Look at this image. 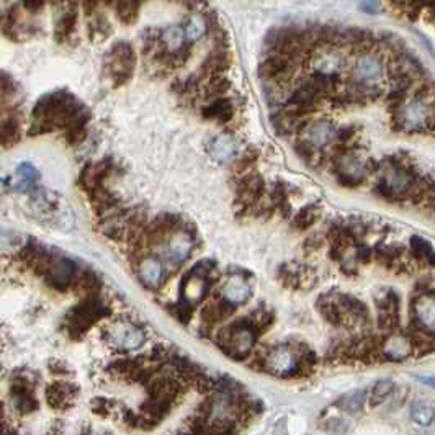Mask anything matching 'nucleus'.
<instances>
[{
	"instance_id": "21",
	"label": "nucleus",
	"mask_w": 435,
	"mask_h": 435,
	"mask_svg": "<svg viewBox=\"0 0 435 435\" xmlns=\"http://www.w3.org/2000/svg\"><path fill=\"white\" fill-rule=\"evenodd\" d=\"M184 38L185 31L180 27H170L161 35V41L164 43L165 50L169 54H175L184 50Z\"/></svg>"
},
{
	"instance_id": "12",
	"label": "nucleus",
	"mask_w": 435,
	"mask_h": 435,
	"mask_svg": "<svg viewBox=\"0 0 435 435\" xmlns=\"http://www.w3.org/2000/svg\"><path fill=\"white\" fill-rule=\"evenodd\" d=\"M316 306H318L319 313H321V316L326 319L329 324H332V326L342 327L348 324L346 314H344L341 306L337 304V300L332 298L331 293L319 296Z\"/></svg>"
},
{
	"instance_id": "19",
	"label": "nucleus",
	"mask_w": 435,
	"mask_h": 435,
	"mask_svg": "<svg viewBox=\"0 0 435 435\" xmlns=\"http://www.w3.org/2000/svg\"><path fill=\"white\" fill-rule=\"evenodd\" d=\"M409 251L414 260L422 262L430 267H435V251L425 239L419 236H413L409 242Z\"/></svg>"
},
{
	"instance_id": "38",
	"label": "nucleus",
	"mask_w": 435,
	"mask_h": 435,
	"mask_svg": "<svg viewBox=\"0 0 435 435\" xmlns=\"http://www.w3.org/2000/svg\"><path fill=\"white\" fill-rule=\"evenodd\" d=\"M419 380H420V383L427 385L432 390H435V378L434 376H419Z\"/></svg>"
},
{
	"instance_id": "3",
	"label": "nucleus",
	"mask_w": 435,
	"mask_h": 435,
	"mask_svg": "<svg viewBox=\"0 0 435 435\" xmlns=\"http://www.w3.org/2000/svg\"><path fill=\"white\" fill-rule=\"evenodd\" d=\"M432 115L429 112V105L424 100H414L406 103L395 112V123L399 131L418 133L427 130Z\"/></svg>"
},
{
	"instance_id": "1",
	"label": "nucleus",
	"mask_w": 435,
	"mask_h": 435,
	"mask_svg": "<svg viewBox=\"0 0 435 435\" xmlns=\"http://www.w3.org/2000/svg\"><path fill=\"white\" fill-rule=\"evenodd\" d=\"M272 375L280 378H298L300 376V360L293 344L285 342L280 346L267 348L265 352V368Z\"/></svg>"
},
{
	"instance_id": "29",
	"label": "nucleus",
	"mask_w": 435,
	"mask_h": 435,
	"mask_svg": "<svg viewBox=\"0 0 435 435\" xmlns=\"http://www.w3.org/2000/svg\"><path fill=\"white\" fill-rule=\"evenodd\" d=\"M138 8H140V3L136 2H121L118 3V17L119 20L124 23H131L136 20L138 17Z\"/></svg>"
},
{
	"instance_id": "8",
	"label": "nucleus",
	"mask_w": 435,
	"mask_h": 435,
	"mask_svg": "<svg viewBox=\"0 0 435 435\" xmlns=\"http://www.w3.org/2000/svg\"><path fill=\"white\" fill-rule=\"evenodd\" d=\"M192 249H193L192 234L177 231L167 239L165 259L172 262V264L179 265L182 262L186 260V257L190 256Z\"/></svg>"
},
{
	"instance_id": "7",
	"label": "nucleus",
	"mask_w": 435,
	"mask_h": 435,
	"mask_svg": "<svg viewBox=\"0 0 435 435\" xmlns=\"http://www.w3.org/2000/svg\"><path fill=\"white\" fill-rule=\"evenodd\" d=\"M110 68H112L115 80L121 79L124 82L131 75V71L135 68V52L133 47L128 43H118L113 46L112 52H110Z\"/></svg>"
},
{
	"instance_id": "26",
	"label": "nucleus",
	"mask_w": 435,
	"mask_h": 435,
	"mask_svg": "<svg viewBox=\"0 0 435 435\" xmlns=\"http://www.w3.org/2000/svg\"><path fill=\"white\" fill-rule=\"evenodd\" d=\"M207 30H208L207 20H205L202 15H193L185 28V36L189 38L190 41H197L207 33Z\"/></svg>"
},
{
	"instance_id": "23",
	"label": "nucleus",
	"mask_w": 435,
	"mask_h": 435,
	"mask_svg": "<svg viewBox=\"0 0 435 435\" xmlns=\"http://www.w3.org/2000/svg\"><path fill=\"white\" fill-rule=\"evenodd\" d=\"M367 396H368L367 391H363V390L353 391V393H348L346 396H342V398L337 401V406L348 414H357L363 409V404H365Z\"/></svg>"
},
{
	"instance_id": "35",
	"label": "nucleus",
	"mask_w": 435,
	"mask_h": 435,
	"mask_svg": "<svg viewBox=\"0 0 435 435\" xmlns=\"http://www.w3.org/2000/svg\"><path fill=\"white\" fill-rule=\"evenodd\" d=\"M323 246V239L318 237V236H311L306 239V242L303 244V249L304 251H318L319 247Z\"/></svg>"
},
{
	"instance_id": "5",
	"label": "nucleus",
	"mask_w": 435,
	"mask_h": 435,
	"mask_svg": "<svg viewBox=\"0 0 435 435\" xmlns=\"http://www.w3.org/2000/svg\"><path fill=\"white\" fill-rule=\"evenodd\" d=\"M79 398V388L71 381H56L46 388V401L54 411L74 408Z\"/></svg>"
},
{
	"instance_id": "28",
	"label": "nucleus",
	"mask_w": 435,
	"mask_h": 435,
	"mask_svg": "<svg viewBox=\"0 0 435 435\" xmlns=\"http://www.w3.org/2000/svg\"><path fill=\"white\" fill-rule=\"evenodd\" d=\"M18 138V123L15 118H8L0 124V145H13Z\"/></svg>"
},
{
	"instance_id": "10",
	"label": "nucleus",
	"mask_w": 435,
	"mask_h": 435,
	"mask_svg": "<svg viewBox=\"0 0 435 435\" xmlns=\"http://www.w3.org/2000/svg\"><path fill=\"white\" fill-rule=\"evenodd\" d=\"M336 133L337 130L329 119H318V121L308 124L304 141H308L311 146L319 149V147L326 146L336 140Z\"/></svg>"
},
{
	"instance_id": "4",
	"label": "nucleus",
	"mask_w": 435,
	"mask_h": 435,
	"mask_svg": "<svg viewBox=\"0 0 435 435\" xmlns=\"http://www.w3.org/2000/svg\"><path fill=\"white\" fill-rule=\"evenodd\" d=\"M105 337H107L110 346L123 352L136 351L145 342V332L131 323L113 324L107 329Z\"/></svg>"
},
{
	"instance_id": "6",
	"label": "nucleus",
	"mask_w": 435,
	"mask_h": 435,
	"mask_svg": "<svg viewBox=\"0 0 435 435\" xmlns=\"http://www.w3.org/2000/svg\"><path fill=\"white\" fill-rule=\"evenodd\" d=\"M381 360L401 362L413 355V344H411L408 334L391 332L388 337L381 339Z\"/></svg>"
},
{
	"instance_id": "11",
	"label": "nucleus",
	"mask_w": 435,
	"mask_h": 435,
	"mask_svg": "<svg viewBox=\"0 0 435 435\" xmlns=\"http://www.w3.org/2000/svg\"><path fill=\"white\" fill-rule=\"evenodd\" d=\"M337 304L346 314L347 321H355L357 324H368L370 323V313H368L367 304L352 295H337Z\"/></svg>"
},
{
	"instance_id": "16",
	"label": "nucleus",
	"mask_w": 435,
	"mask_h": 435,
	"mask_svg": "<svg viewBox=\"0 0 435 435\" xmlns=\"http://www.w3.org/2000/svg\"><path fill=\"white\" fill-rule=\"evenodd\" d=\"M344 68V59L337 51L321 52L314 59V73L326 75V78H336Z\"/></svg>"
},
{
	"instance_id": "20",
	"label": "nucleus",
	"mask_w": 435,
	"mask_h": 435,
	"mask_svg": "<svg viewBox=\"0 0 435 435\" xmlns=\"http://www.w3.org/2000/svg\"><path fill=\"white\" fill-rule=\"evenodd\" d=\"M395 390H396V385L393 380L376 381V383L371 386L370 393H368L367 396L368 406H370V408H378V406L383 404L386 399L393 396Z\"/></svg>"
},
{
	"instance_id": "36",
	"label": "nucleus",
	"mask_w": 435,
	"mask_h": 435,
	"mask_svg": "<svg viewBox=\"0 0 435 435\" xmlns=\"http://www.w3.org/2000/svg\"><path fill=\"white\" fill-rule=\"evenodd\" d=\"M20 174L25 177L27 180H35L36 179V170L33 169L31 165H28V164L20 167Z\"/></svg>"
},
{
	"instance_id": "25",
	"label": "nucleus",
	"mask_w": 435,
	"mask_h": 435,
	"mask_svg": "<svg viewBox=\"0 0 435 435\" xmlns=\"http://www.w3.org/2000/svg\"><path fill=\"white\" fill-rule=\"evenodd\" d=\"M236 147L229 136H218L212 145V156L218 161H226L234 154Z\"/></svg>"
},
{
	"instance_id": "33",
	"label": "nucleus",
	"mask_w": 435,
	"mask_h": 435,
	"mask_svg": "<svg viewBox=\"0 0 435 435\" xmlns=\"http://www.w3.org/2000/svg\"><path fill=\"white\" fill-rule=\"evenodd\" d=\"M357 136V126H346V128H339L336 133V142L339 145H351L353 142V138Z\"/></svg>"
},
{
	"instance_id": "9",
	"label": "nucleus",
	"mask_w": 435,
	"mask_h": 435,
	"mask_svg": "<svg viewBox=\"0 0 435 435\" xmlns=\"http://www.w3.org/2000/svg\"><path fill=\"white\" fill-rule=\"evenodd\" d=\"M78 275L75 265L68 259H57L51 264V269L47 272V281L52 288L66 290L73 285L74 277Z\"/></svg>"
},
{
	"instance_id": "24",
	"label": "nucleus",
	"mask_w": 435,
	"mask_h": 435,
	"mask_svg": "<svg viewBox=\"0 0 435 435\" xmlns=\"http://www.w3.org/2000/svg\"><path fill=\"white\" fill-rule=\"evenodd\" d=\"M319 214H321L319 207H316V205H308V207H304L303 209H300V212L296 213V216L293 218V226L298 229V231H306V229H309L318 221Z\"/></svg>"
},
{
	"instance_id": "14",
	"label": "nucleus",
	"mask_w": 435,
	"mask_h": 435,
	"mask_svg": "<svg viewBox=\"0 0 435 435\" xmlns=\"http://www.w3.org/2000/svg\"><path fill=\"white\" fill-rule=\"evenodd\" d=\"M383 73V61L375 52H360L355 61V74L362 80H370L380 78Z\"/></svg>"
},
{
	"instance_id": "37",
	"label": "nucleus",
	"mask_w": 435,
	"mask_h": 435,
	"mask_svg": "<svg viewBox=\"0 0 435 435\" xmlns=\"http://www.w3.org/2000/svg\"><path fill=\"white\" fill-rule=\"evenodd\" d=\"M378 7H380V3H376V2L362 3V8H363V10H365L367 13H376V12H378Z\"/></svg>"
},
{
	"instance_id": "2",
	"label": "nucleus",
	"mask_w": 435,
	"mask_h": 435,
	"mask_svg": "<svg viewBox=\"0 0 435 435\" xmlns=\"http://www.w3.org/2000/svg\"><path fill=\"white\" fill-rule=\"evenodd\" d=\"M35 380L30 371L17 373L10 386V403L15 413L28 415L38 409V399L35 396Z\"/></svg>"
},
{
	"instance_id": "31",
	"label": "nucleus",
	"mask_w": 435,
	"mask_h": 435,
	"mask_svg": "<svg viewBox=\"0 0 435 435\" xmlns=\"http://www.w3.org/2000/svg\"><path fill=\"white\" fill-rule=\"evenodd\" d=\"M323 429L332 434H346L347 430L351 429V422L341 418H332V419H327L326 422L323 424Z\"/></svg>"
},
{
	"instance_id": "15",
	"label": "nucleus",
	"mask_w": 435,
	"mask_h": 435,
	"mask_svg": "<svg viewBox=\"0 0 435 435\" xmlns=\"http://www.w3.org/2000/svg\"><path fill=\"white\" fill-rule=\"evenodd\" d=\"M249 296H251V286L239 275L231 277L223 288V300L233 306L246 303Z\"/></svg>"
},
{
	"instance_id": "18",
	"label": "nucleus",
	"mask_w": 435,
	"mask_h": 435,
	"mask_svg": "<svg viewBox=\"0 0 435 435\" xmlns=\"http://www.w3.org/2000/svg\"><path fill=\"white\" fill-rule=\"evenodd\" d=\"M234 108L231 100L228 98H216L213 100L208 107L203 108V117L209 119H216L219 123H226L233 118Z\"/></svg>"
},
{
	"instance_id": "17",
	"label": "nucleus",
	"mask_w": 435,
	"mask_h": 435,
	"mask_svg": "<svg viewBox=\"0 0 435 435\" xmlns=\"http://www.w3.org/2000/svg\"><path fill=\"white\" fill-rule=\"evenodd\" d=\"M208 288H209L208 277L198 275L192 270L185 279L184 283V298H185L184 301L189 304L197 303V301H200L205 295H207Z\"/></svg>"
},
{
	"instance_id": "30",
	"label": "nucleus",
	"mask_w": 435,
	"mask_h": 435,
	"mask_svg": "<svg viewBox=\"0 0 435 435\" xmlns=\"http://www.w3.org/2000/svg\"><path fill=\"white\" fill-rule=\"evenodd\" d=\"M295 151H296V154L301 157V159L309 162V164L313 161L318 159V149L316 147L311 146L308 141H300L298 145L295 146Z\"/></svg>"
},
{
	"instance_id": "27",
	"label": "nucleus",
	"mask_w": 435,
	"mask_h": 435,
	"mask_svg": "<svg viewBox=\"0 0 435 435\" xmlns=\"http://www.w3.org/2000/svg\"><path fill=\"white\" fill-rule=\"evenodd\" d=\"M75 22H78V13L75 12H68L64 13V17L61 18L59 22H57V27H56V36L59 38V40H66L71 33H73L74 27H75Z\"/></svg>"
},
{
	"instance_id": "13",
	"label": "nucleus",
	"mask_w": 435,
	"mask_h": 435,
	"mask_svg": "<svg viewBox=\"0 0 435 435\" xmlns=\"http://www.w3.org/2000/svg\"><path fill=\"white\" fill-rule=\"evenodd\" d=\"M140 277L147 288H157L165 277L164 264L156 257H145L140 262Z\"/></svg>"
},
{
	"instance_id": "32",
	"label": "nucleus",
	"mask_w": 435,
	"mask_h": 435,
	"mask_svg": "<svg viewBox=\"0 0 435 435\" xmlns=\"http://www.w3.org/2000/svg\"><path fill=\"white\" fill-rule=\"evenodd\" d=\"M257 156H259V151L249 147L242 156H239V159L236 162V172H244L246 169H249V167L257 161Z\"/></svg>"
},
{
	"instance_id": "34",
	"label": "nucleus",
	"mask_w": 435,
	"mask_h": 435,
	"mask_svg": "<svg viewBox=\"0 0 435 435\" xmlns=\"http://www.w3.org/2000/svg\"><path fill=\"white\" fill-rule=\"evenodd\" d=\"M355 259L357 262H362V264H367V262L371 260V249L367 244H357L355 247Z\"/></svg>"
},
{
	"instance_id": "22",
	"label": "nucleus",
	"mask_w": 435,
	"mask_h": 435,
	"mask_svg": "<svg viewBox=\"0 0 435 435\" xmlns=\"http://www.w3.org/2000/svg\"><path fill=\"white\" fill-rule=\"evenodd\" d=\"M411 418L415 424L427 427L435 420V408L432 404L424 403V401H415L411 406Z\"/></svg>"
}]
</instances>
